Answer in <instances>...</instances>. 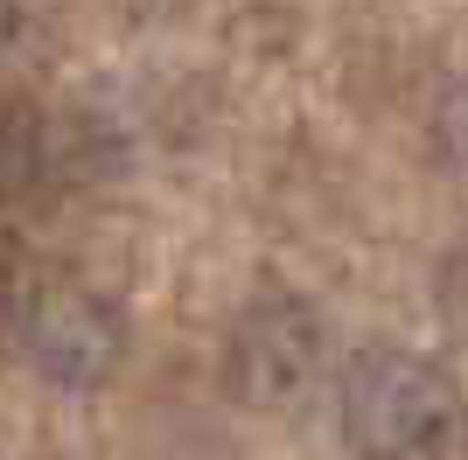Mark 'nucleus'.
Listing matches in <instances>:
<instances>
[{"instance_id":"obj_1","label":"nucleus","mask_w":468,"mask_h":460,"mask_svg":"<svg viewBox=\"0 0 468 460\" xmlns=\"http://www.w3.org/2000/svg\"><path fill=\"white\" fill-rule=\"evenodd\" d=\"M335 425L356 460H454L468 440V404L427 356L356 349L335 383Z\"/></svg>"},{"instance_id":"obj_2","label":"nucleus","mask_w":468,"mask_h":460,"mask_svg":"<svg viewBox=\"0 0 468 460\" xmlns=\"http://www.w3.org/2000/svg\"><path fill=\"white\" fill-rule=\"evenodd\" d=\"M0 342L15 349L42 383L91 391V383H105L119 370V356H126V314H119L98 287L63 279V272L42 266V279L28 287V300L15 307V321L0 328Z\"/></svg>"},{"instance_id":"obj_3","label":"nucleus","mask_w":468,"mask_h":460,"mask_svg":"<svg viewBox=\"0 0 468 460\" xmlns=\"http://www.w3.org/2000/svg\"><path fill=\"white\" fill-rule=\"evenodd\" d=\"M322 377V314L301 293L266 287L224 335V391L252 412H293Z\"/></svg>"},{"instance_id":"obj_4","label":"nucleus","mask_w":468,"mask_h":460,"mask_svg":"<svg viewBox=\"0 0 468 460\" xmlns=\"http://www.w3.org/2000/svg\"><path fill=\"white\" fill-rule=\"evenodd\" d=\"M57 168V126L36 105H0V195L36 189Z\"/></svg>"},{"instance_id":"obj_5","label":"nucleus","mask_w":468,"mask_h":460,"mask_svg":"<svg viewBox=\"0 0 468 460\" xmlns=\"http://www.w3.org/2000/svg\"><path fill=\"white\" fill-rule=\"evenodd\" d=\"M441 321H448L454 335L468 342V245L454 251L448 266H441Z\"/></svg>"},{"instance_id":"obj_6","label":"nucleus","mask_w":468,"mask_h":460,"mask_svg":"<svg viewBox=\"0 0 468 460\" xmlns=\"http://www.w3.org/2000/svg\"><path fill=\"white\" fill-rule=\"evenodd\" d=\"M15 36H21V0H0V57L15 49Z\"/></svg>"},{"instance_id":"obj_7","label":"nucleus","mask_w":468,"mask_h":460,"mask_svg":"<svg viewBox=\"0 0 468 460\" xmlns=\"http://www.w3.org/2000/svg\"><path fill=\"white\" fill-rule=\"evenodd\" d=\"M140 15H168V7H182V0H133Z\"/></svg>"}]
</instances>
